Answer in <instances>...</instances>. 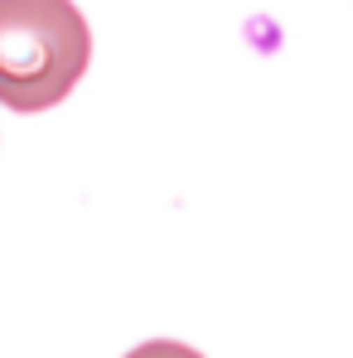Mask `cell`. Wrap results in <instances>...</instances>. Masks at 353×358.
Masks as SVG:
<instances>
[{"instance_id":"cell-2","label":"cell","mask_w":353,"mask_h":358,"mask_svg":"<svg viewBox=\"0 0 353 358\" xmlns=\"http://www.w3.org/2000/svg\"><path fill=\"white\" fill-rule=\"evenodd\" d=\"M126 358H203V354H194L189 344H175V339H150V344L131 349Z\"/></svg>"},{"instance_id":"cell-1","label":"cell","mask_w":353,"mask_h":358,"mask_svg":"<svg viewBox=\"0 0 353 358\" xmlns=\"http://www.w3.org/2000/svg\"><path fill=\"white\" fill-rule=\"evenodd\" d=\"M87 59L92 34L73 0H0V102L10 112L63 102Z\"/></svg>"}]
</instances>
